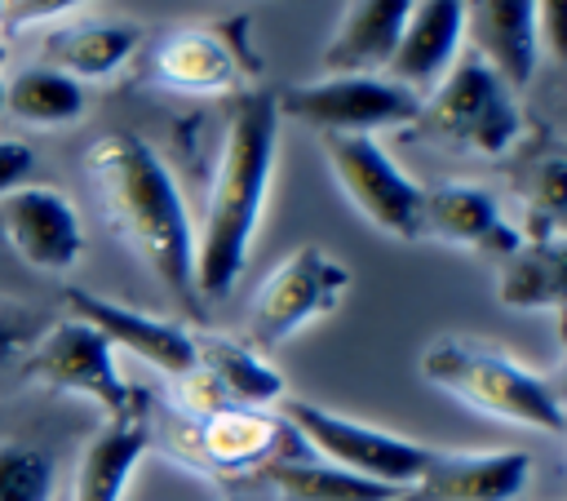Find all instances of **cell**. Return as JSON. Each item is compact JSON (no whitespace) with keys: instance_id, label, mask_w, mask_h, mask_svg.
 Returning a JSON list of instances; mask_svg holds the SVG:
<instances>
[{"instance_id":"6da1fadb","label":"cell","mask_w":567,"mask_h":501,"mask_svg":"<svg viewBox=\"0 0 567 501\" xmlns=\"http://www.w3.org/2000/svg\"><path fill=\"white\" fill-rule=\"evenodd\" d=\"M84 173L106 226L124 239V248L155 275L164 293L195 306V226L164 160L137 133L115 129L89 146Z\"/></svg>"},{"instance_id":"7a4b0ae2","label":"cell","mask_w":567,"mask_h":501,"mask_svg":"<svg viewBox=\"0 0 567 501\" xmlns=\"http://www.w3.org/2000/svg\"><path fill=\"white\" fill-rule=\"evenodd\" d=\"M275 142H279L275 93H261V89L244 93L230 106L221 155L204 200V222L195 231V297L217 301L235 288L266 208Z\"/></svg>"},{"instance_id":"3957f363","label":"cell","mask_w":567,"mask_h":501,"mask_svg":"<svg viewBox=\"0 0 567 501\" xmlns=\"http://www.w3.org/2000/svg\"><path fill=\"white\" fill-rule=\"evenodd\" d=\"M421 377L430 386H439L443 395H452V399H461V403H470L496 421L545 430V434L567 430L558 386L549 377L523 368L518 359L501 355V350L439 337L421 350Z\"/></svg>"},{"instance_id":"277c9868","label":"cell","mask_w":567,"mask_h":501,"mask_svg":"<svg viewBox=\"0 0 567 501\" xmlns=\"http://www.w3.org/2000/svg\"><path fill=\"white\" fill-rule=\"evenodd\" d=\"M279 417L301 439V448L315 452L319 461H328V466H337L346 474H359L368 483L394 488V492H403L425 470V461L434 452V448H425L416 439L377 430L368 421L341 417V412L319 408L310 399H279Z\"/></svg>"},{"instance_id":"5b68a950","label":"cell","mask_w":567,"mask_h":501,"mask_svg":"<svg viewBox=\"0 0 567 501\" xmlns=\"http://www.w3.org/2000/svg\"><path fill=\"white\" fill-rule=\"evenodd\" d=\"M421 129L474 155H501L518 137V106L509 84L474 53L447 67V75L421 98Z\"/></svg>"},{"instance_id":"8992f818","label":"cell","mask_w":567,"mask_h":501,"mask_svg":"<svg viewBox=\"0 0 567 501\" xmlns=\"http://www.w3.org/2000/svg\"><path fill=\"white\" fill-rule=\"evenodd\" d=\"M350 288V270L319 244L292 248L252 293L248 306V346H284L306 324L332 315Z\"/></svg>"},{"instance_id":"52a82bcc","label":"cell","mask_w":567,"mask_h":501,"mask_svg":"<svg viewBox=\"0 0 567 501\" xmlns=\"http://www.w3.org/2000/svg\"><path fill=\"white\" fill-rule=\"evenodd\" d=\"M22 372L35 386L93 399L106 412V421H133V417H142V399L120 377L115 350L106 346V337L97 328H89L75 315L71 319H58V324H49L40 333V341L27 350Z\"/></svg>"},{"instance_id":"ba28073f","label":"cell","mask_w":567,"mask_h":501,"mask_svg":"<svg viewBox=\"0 0 567 501\" xmlns=\"http://www.w3.org/2000/svg\"><path fill=\"white\" fill-rule=\"evenodd\" d=\"M279 120H297L315 129L319 137L328 133H377L390 124H408L421 115V98L385 75H323L310 84H292L275 93Z\"/></svg>"},{"instance_id":"9c48e42d","label":"cell","mask_w":567,"mask_h":501,"mask_svg":"<svg viewBox=\"0 0 567 501\" xmlns=\"http://www.w3.org/2000/svg\"><path fill=\"white\" fill-rule=\"evenodd\" d=\"M328 168L341 195L385 235L421 239V186L385 155V146L368 133H328L319 137Z\"/></svg>"},{"instance_id":"30bf717a","label":"cell","mask_w":567,"mask_h":501,"mask_svg":"<svg viewBox=\"0 0 567 501\" xmlns=\"http://www.w3.org/2000/svg\"><path fill=\"white\" fill-rule=\"evenodd\" d=\"M284 439H292L284 417H275L266 408L226 403V408L186 417L173 448L190 466H199V470H208L217 479H235V474H248V470H257V466H266L275 457H288Z\"/></svg>"},{"instance_id":"8fae6325","label":"cell","mask_w":567,"mask_h":501,"mask_svg":"<svg viewBox=\"0 0 567 501\" xmlns=\"http://www.w3.org/2000/svg\"><path fill=\"white\" fill-rule=\"evenodd\" d=\"M0 239L35 270L62 275L80 262L84 226L66 195L53 186H18L0 195Z\"/></svg>"},{"instance_id":"7c38bea8","label":"cell","mask_w":567,"mask_h":501,"mask_svg":"<svg viewBox=\"0 0 567 501\" xmlns=\"http://www.w3.org/2000/svg\"><path fill=\"white\" fill-rule=\"evenodd\" d=\"M66 306H71L75 319H84L89 328H97L111 350L120 346V350L137 355L142 364L159 368L173 381L195 368V337L182 324H173V319L142 315V310L120 306L111 297H97L89 288H66Z\"/></svg>"},{"instance_id":"4fadbf2b","label":"cell","mask_w":567,"mask_h":501,"mask_svg":"<svg viewBox=\"0 0 567 501\" xmlns=\"http://www.w3.org/2000/svg\"><path fill=\"white\" fill-rule=\"evenodd\" d=\"M532 479V457L518 448L430 452L425 470L394 501H514Z\"/></svg>"},{"instance_id":"5bb4252c","label":"cell","mask_w":567,"mask_h":501,"mask_svg":"<svg viewBox=\"0 0 567 501\" xmlns=\"http://www.w3.org/2000/svg\"><path fill=\"white\" fill-rule=\"evenodd\" d=\"M221 488L230 497H252V501H394L399 497L394 488L368 483L319 457H306V448L275 457L248 474L221 479Z\"/></svg>"},{"instance_id":"9a60e30c","label":"cell","mask_w":567,"mask_h":501,"mask_svg":"<svg viewBox=\"0 0 567 501\" xmlns=\"http://www.w3.org/2000/svg\"><path fill=\"white\" fill-rule=\"evenodd\" d=\"M461 31L505 84L523 89L536 75V0H461Z\"/></svg>"},{"instance_id":"2e32d148","label":"cell","mask_w":567,"mask_h":501,"mask_svg":"<svg viewBox=\"0 0 567 501\" xmlns=\"http://www.w3.org/2000/svg\"><path fill=\"white\" fill-rule=\"evenodd\" d=\"M421 235L478 248V253H501V257H509L523 244L518 231L501 217V204L492 200V191L474 182H443L434 191H421Z\"/></svg>"},{"instance_id":"e0dca14e","label":"cell","mask_w":567,"mask_h":501,"mask_svg":"<svg viewBox=\"0 0 567 501\" xmlns=\"http://www.w3.org/2000/svg\"><path fill=\"white\" fill-rule=\"evenodd\" d=\"M461 35H465L461 31V0H416L403 31H399V44L385 62V80H394L421 98L456 62Z\"/></svg>"},{"instance_id":"ac0fdd59","label":"cell","mask_w":567,"mask_h":501,"mask_svg":"<svg viewBox=\"0 0 567 501\" xmlns=\"http://www.w3.org/2000/svg\"><path fill=\"white\" fill-rule=\"evenodd\" d=\"M416 0H350L337 31L323 44V75H377L385 71L399 31Z\"/></svg>"},{"instance_id":"d6986e66","label":"cell","mask_w":567,"mask_h":501,"mask_svg":"<svg viewBox=\"0 0 567 501\" xmlns=\"http://www.w3.org/2000/svg\"><path fill=\"white\" fill-rule=\"evenodd\" d=\"M248 71V62L239 58V49L208 27H186L173 31L159 49H155V75L168 89L182 93H213L226 89L230 80H239Z\"/></svg>"},{"instance_id":"ffe728a7","label":"cell","mask_w":567,"mask_h":501,"mask_svg":"<svg viewBox=\"0 0 567 501\" xmlns=\"http://www.w3.org/2000/svg\"><path fill=\"white\" fill-rule=\"evenodd\" d=\"M195 337V368L217 386L226 403L239 408H266L284 399V377L248 346L221 333H190Z\"/></svg>"},{"instance_id":"44dd1931","label":"cell","mask_w":567,"mask_h":501,"mask_svg":"<svg viewBox=\"0 0 567 501\" xmlns=\"http://www.w3.org/2000/svg\"><path fill=\"white\" fill-rule=\"evenodd\" d=\"M146 443H151V434H146V421L142 417H133V421H106L89 439V448H84V457L75 466L71 501H120L124 488H128L133 466L146 452Z\"/></svg>"},{"instance_id":"7402d4cb","label":"cell","mask_w":567,"mask_h":501,"mask_svg":"<svg viewBox=\"0 0 567 501\" xmlns=\"http://www.w3.org/2000/svg\"><path fill=\"white\" fill-rule=\"evenodd\" d=\"M137 35L142 31L128 22H75L44 40V67L71 75L75 84L102 80L137 49Z\"/></svg>"},{"instance_id":"603a6c76","label":"cell","mask_w":567,"mask_h":501,"mask_svg":"<svg viewBox=\"0 0 567 501\" xmlns=\"http://www.w3.org/2000/svg\"><path fill=\"white\" fill-rule=\"evenodd\" d=\"M0 111H9L22 124H40V129L71 124L84 111V84H75L71 75H62V71H53L44 62L40 67H22V71H13L4 80Z\"/></svg>"},{"instance_id":"cb8c5ba5","label":"cell","mask_w":567,"mask_h":501,"mask_svg":"<svg viewBox=\"0 0 567 501\" xmlns=\"http://www.w3.org/2000/svg\"><path fill=\"white\" fill-rule=\"evenodd\" d=\"M501 301L514 310H558L563 301V248L554 239H527L505 257Z\"/></svg>"},{"instance_id":"d4e9b609","label":"cell","mask_w":567,"mask_h":501,"mask_svg":"<svg viewBox=\"0 0 567 501\" xmlns=\"http://www.w3.org/2000/svg\"><path fill=\"white\" fill-rule=\"evenodd\" d=\"M0 501H53V461L35 443H0Z\"/></svg>"},{"instance_id":"484cf974","label":"cell","mask_w":567,"mask_h":501,"mask_svg":"<svg viewBox=\"0 0 567 501\" xmlns=\"http://www.w3.org/2000/svg\"><path fill=\"white\" fill-rule=\"evenodd\" d=\"M31 168H35L31 146H27V142H18V137H0V195H9V191H18V186H27Z\"/></svg>"},{"instance_id":"4316f807","label":"cell","mask_w":567,"mask_h":501,"mask_svg":"<svg viewBox=\"0 0 567 501\" xmlns=\"http://www.w3.org/2000/svg\"><path fill=\"white\" fill-rule=\"evenodd\" d=\"M71 4H80V0H0V13H4L13 27H27V22H40V18L66 13Z\"/></svg>"},{"instance_id":"83f0119b","label":"cell","mask_w":567,"mask_h":501,"mask_svg":"<svg viewBox=\"0 0 567 501\" xmlns=\"http://www.w3.org/2000/svg\"><path fill=\"white\" fill-rule=\"evenodd\" d=\"M536 31H540V49L563 58V0H536Z\"/></svg>"},{"instance_id":"f1b7e54d","label":"cell","mask_w":567,"mask_h":501,"mask_svg":"<svg viewBox=\"0 0 567 501\" xmlns=\"http://www.w3.org/2000/svg\"><path fill=\"white\" fill-rule=\"evenodd\" d=\"M27 346V324L13 315H0V364H9Z\"/></svg>"},{"instance_id":"f546056e","label":"cell","mask_w":567,"mask_h":501,"mask_svg":"<svg viewBox=\"0 0 567 501\" xmlns=\"http://www.w3.org/2000/svg\"><path fill=\"white\" fill-rule=\"evenodd\" d=\"M0 67H4V49H0ZM0 102H4V80H0Z\"/></svg>"}]
</instances>
